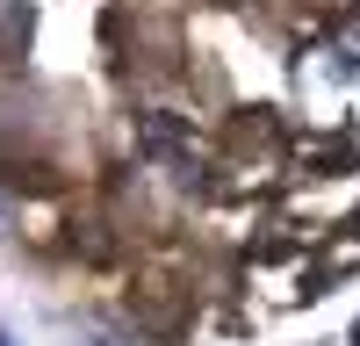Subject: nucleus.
<instances>
[{
    "label": "nucleus",
    "mask_w": 360,
    "mask_h": 346,
    "mask_svg": "<svg viewBox=\"0 0 360 346\" xmlns=\"http://www.w3.org/2000/svg\"><path fill=\"white\" fill-rule=\"evenodd\" d=\"M29 51V0H0V65Z\"/></svg>",
    "instance_id": "nucleus-1"
},
{
    "label": "nucleus",
    "mask_w": 360,
    "mask_h": 346,
    "mask_svg": "<svg viewBox=\"0 0 360 346\" xmlns=\"http://www.w3.org/2000/svg\"><path fill=\"white\" fill-rule=\"evenodd\" d=\"M180 137H188V130H180L173 115H144V123H137V144H144L152 159H173V152H180Z\"/></svg>",
    "instance_id": "nucleus-2"
},
{
    "label": "nucleus",
    "mask_w": 360,
    "mask_h": 346,
    "mask_svg": "<svg viewBox=\"0 0 360 346\" xmlns=\"http://www.w3.org/2000/svg\"><path fill=\"white\" fill-rule=\"evenodd\" d=\"M0 346H15V332H0Z\"/></svg>",
    "instance_id": "nucleus-3"
}]
</instances>
